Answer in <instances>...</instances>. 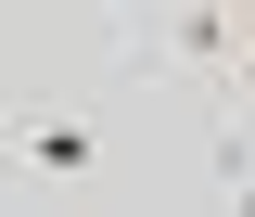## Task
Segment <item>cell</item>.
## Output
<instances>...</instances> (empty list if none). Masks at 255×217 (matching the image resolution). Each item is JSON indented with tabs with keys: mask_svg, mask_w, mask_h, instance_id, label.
Here are the masks:
<instances>
[{
	"mask_svg": "<svg viewBox=\"0 0 255 217\" xmlns=\"http://www.w3.org/2000/svg\"><path fill=\"white\" fill-rule=\"evenodd\" d=\"M13 166L38 192H102L115 179V141H102V115H26L13 128Z\"/></svg>",
	"mask_w": 255,
	"mask_h": 217,
	"instance_id": "1",
	"label": "cell"
},
{
	"mask_svg": "<svg viewBox=\"0 0 255 217\" xmlns=\"http://www.w3.org/2000/svg\"><path fill=\"white\" fill-rule=\"evenodd\" d=\"M230 13H243V38H255V0H230Z\"/></svg>",
	"mask_w": 255,
	"mask_h": 217,
	"instance_id": "2",
	"label": "cell"
}]
</instances>
